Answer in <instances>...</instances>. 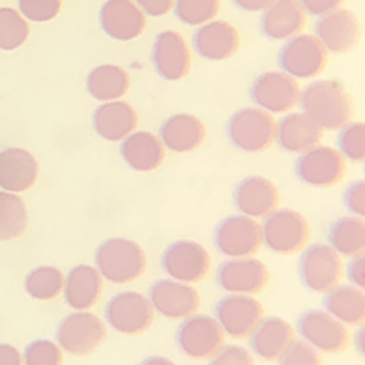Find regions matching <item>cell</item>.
Here are the masks:
<instances>
[{
  "label": "cell",
  "instance_id": "15",
  "mask_svg": "<svg viewBox=\"0 0 365 365\" xmlns=\"http://www.w3.org/2000/svg\"><path fill=\"white\" fill-rule=\"evenodd\" d=\"M264 309L255 296L229 294L215 307V320L220 322L225 335L235 339H247L255 331Z\"/></svg>",
  "mask_w": 365,
  "mask_h": 365
},
{
  "label": "cell",
  "instance_id": "13",
  "mask_svg": "<svg viewBox=\"0 0 365 365\" xmlns=\"http://www.w3.org/2000/svg\"><path fill=\"white\" fill-rule=\"evenodd\" d=\"M346 173V160L334 146L317 145L304 152L296 163V175L311 187H334L343 180Z\"/></svg>",
  "mask_w": 365,
  "mask_h": 365
},
{
  "label": "cell",
  "instance_id": "7",
  "mask_svg": "<svg viewBox=\"0 0 365 365\" xmlns=\"http://www.w3.org/2000/svg\"><path fill=\"white\" fill-rule=\"evenodd\" d=\"M225 331L210 315H191L182 320L176 343L178 349L191 360H210L225 346Z\"/></svg>",
  "mask_w": 365,
  "mask_h": 365
},
{
  "label": "cell",
  "instance_id": "1",
  "mask_svg": "<svg viewBox=\"0 0 365 365\" xmlns=\"http://www.w3.org/2000/svg\"><path fill=\"white\" fill-rule=\"evenodd\" d=\"M300 106L322 130H341L352 118L354 103L337 79H319L305 86Z\"/></svg>",
  "mask_w": 365,
  "mask_h": 365
},
{
  "label": "cell",
  "instance_id": "30",
  "mask_svg": "<svg viewBox=\"0 0 365 365\" xmlns=\"http://www.w3.org/2000/svg\"><path fill=\"white\" fill-rule=\"evenodd\" d=\"M120 154L131 169L150 173L160 169L165 160V146L161 139L150 131H133L122 140Z\"/></svg>",
  "mask_w": 365,
  "mask_h": 365
},
{
  "label": "cell",
  "instance_id": "16",
  "mask_svg": "<svg viewBox=\"0 0 365 365\" xmlns=\"http://www.w3.org/2000/svg\"><path fill=\"white\" fill-rule=\"evenodd\" d=\"M152 307L158 315L169 320H185L199 311L200 298L197 289L190 283L176 279L155 281L148 294Z\"/></svg>",
  "mask_w": 365,
  "mask_h": 365
},
{
  "label": "cell",
  "instance_id": "23",
  "mask_svg": "<svg viewBox=\"0 0 365 365\" xmlns=\"http://www.w3.org/2000/svg\"><path fill=\"white\" fill-rule=\"evenodd\" d=\"M38 160L25 148H6L0 152V187L8 193L29 191L38 180Z\"/></svg>",
  "mask_w": 365,
  "mask_h": 365
},
{
  "label": "cell",
  "instance_id": "31",
  "mask_svg": "<svg viewBox=\"0 0 365 365\" xmlns=\"http://www.w3.org/2000/svg\"><path fill=\"white\" fill-rule=\"evenodd\" d=\"M324 311L337 319L341 324L364 326L365 292L354 285H337L324 294Z\"/></svg>",
  "mask_w": 365,
  "mask_h": 365
},
{
  "label": "cell",
  "instance_id": "6",
  "mask_svg": "<svg viewBox=\"0 0 365 365\" xmlns=\"http://www.w3.org/2000/svg\"><path fill=\"white\" fill-rule=\"evenodd\" d=\"M155 317L148 296L135 290H122L109 300L106 307V324L116 334L140 335L148 331Z\"/></svg>",
  "mask_w": 365,
  "mask_h": 365
},
{
  "label": "cell",
  "instance_id": "44",
  "mask_svg": "<svg viewBox=\"0 0 365 365\" xmlns=\"http://www.w3.org/2000/svg\"><path fill=\"white\" fill-rule=\"evenodd\" d=\"M345 0H300V4L304 6V10L307 16L322 17L326 14H331V11L339 10L341 4Z\"/></svg>",
  "mask_w": 365,
  "mask_h": 365
},
{
  "label": "cell",
  "instance_id": "14",
  "mask_svg": "<svg viewBox=\"0 0 365 365\" xmlns=\"http://www.w3.org/2000/svg\"><path fill=\"white\" fill-rule=\"evenodd\" d=\"M161 266L170 279L193 285L208 275L212 259L208 250L199 242L180 240L167 247L161 259Z\"/></svg>",
  "mask_w": 365,
  "mask_h": 365
},
{
  "label": "cell",
  "instance_id": "40",
  "mask_svg": "<svg viewBox=\"0 0 365 365\" xmlns=\"http://www.w3.org/2000/svg\"><path fill=\"white\" fill-rule=\"evenodd\" d=\"M62 8V0H19V14L26 21L47 23L55 19Z\"/></svg>",
  "mask_w": 365,
  "mask_h": 365
},
{
  "label": "cell",
  "instance_id": "28",
  "mask_svg": "<svg viewBox=\"0 0 365 365\" xmlns=\"http://www.w3.org/2000/svg\"><path fill=\"white\" fill-rule=\"evenodd\" d=\"M160 139L165 150L185 154L197 150L206 139V128L199 116L180 113L173 115L161 125Z\"/></svg>",
  "mask_w": 365,
  "mask_h": 365
},
{
  "label": "cell",
  "instance_id": "34",
  "mask_svg": "<svg viewBox=\"0 0 365 365\" xmlns=\"http://www.w3.org/2000/svg\"><path fill=\"white\" fill-rule=\"evenodd\" d=\"M29 227L25 200L16 193L0 191V242L19 238Z\"/></svg>",
  "mask_w": 365,
  "mask_h": 365
},
{
  "label": "cell",
  "instance_id": "9",
  "mask_svg": "<svg viewBox=\"0 0 365 365\" xmlns=\"http://www.w3.org/2000/svg\"><path fill=\"white\" fill-rule=\"evenodd\" d=\"M343 272V257L337 255L328 244L309 245L300 259L302 283L319 294H328L341 285Z\"/></svg>",
  "mask_w": 365,
  "mask_h": 365
},
{
  "label": "cell",
  "instance_id": "42",
  "mask_svg": "<svg viewBox=\"0 0 365 365\" xmlns=\"http://www.w3.org/2000/svg\"><path fill=\"white\" fill-rule=\"evenodd\" d=\"M208 361V365H255L253 352L242 345H225Z\"/></svg>",
  "mask_w": 365,
  "mask_h": 365
},
{
  "label": "cell",
  "instance_id": "49",
  "mask_svg": "<svg viewBox=\"0 0 365 365\" xmlns=\"http://www.w3.org/2000/svg\"><path fill=\"white\" fill-rule=\"evenodd\" d=\"M140 365H176V364L173 360H169V358H165V356H150V358H146Z\"/></svg>",
  "mask_w": 365,
  "mask_h": 365
},
{
  "label": "cell",
  "instance_id": "32",
  "mask_svg": "<svg viewBox=\"0 0 365 365\" xmlns=\"http://www.w3.org/2000/svg\"><path fill=\"white\" fill-rule=\"evenodd\" d=\"M130 73L116 64H101L88 73L86 91L94 100L107 103V101L122 100L125 92L130 91Z\"/></svg>",
  "mask_w": 365,
  "mask_h": 365
},
{
  "label": "cell",
  "instance_id": "43",
  "mask_svg": "<svg viewBox=\"0 0 365 365\" xmlns=\"http://www.w3.org/2000/svg\"><path fill=\"white\" fill-rule=\"evenodd\" d=\"M345 205L349 212L356 217H364L365 215V182L358 180L349 185L345 193Z\"/></svg>",
  "mask_w": 365,
  "mask_h": 365
},
{
  "label": "cell",
  "instance_id": "50",
  "mask_svg": "<svg viewBox=\"0 0 365 365\" xmlns=\"http://www.w3.org/2000/svg\"><path fill=\"white\" fill-rule=\"evenodd\" d=\"M354 346H356V350L360 352V354H364V350H365V331H364V328H361V326H360V330H358L354 334Z\"/></svg>",
  "mask_w": 365,
  "mask_h": 365
},
{
  "label": "cell",
  "instance_id": "18",
  "mask_svg": "<svg viewBox=\"0 0 365 365\" xmlns=\"http://www.w3.org/2000/svg\"><path fill=\"white\" fill-rule=\"evenodd\" d=\"M152 62L163 79H184L191 70V51L184 36L176 31L161 32L152 47Z\"/></svg>",
  "mask_w": 365,
  "mask_h": 365
},
{
  "label": "cell",
  "instance_id": "12",
  "mask_svg": "<svg viewBox=\"0 0 365 365\" xmlns=\"http://www.w3.org/2000/svg\"><path fill=\"white\" fill-rule=\"evenodd\" d=\"M215 247L227 259L253 257L262 247L260 223L247 215H232L215 229Z\"/></svg>",
  "mask_w": 365,
  "mask_h": 365
},
{
  "label": "cell",
  "instance_id": "37",
  "mask_svg": "<svg viewBox=\"0 0 365 365\" xmlns=\"http://www.w3.org/2000/svg\"><path fill=\"white\" fill-rule=\"evenodd\" d=\"M221 10V0H176V17L190 26L210 23Z\"/></svg>",
  "mask_w": 365,
  "mask_h": 365
},
{
  "label": "cell",
  "instance_id": "47",
  "mask_svg": "<svg viewBox=\"0 0 365 365\" xmlns=\"http://www.w3.org/2000/svg\"><path fill=\"white\" fill-rule=\"evenodd\" d=\"M0 365H25L23 352L8 343H0Z\"/></svg>",
  "mask_w": 365,
  "mask_h": 365
},
{
  "label": "cell",
  "instance_id": "33",
  "mask_svg": "<svg viewBox=\"0 0 365 365\" xmlns=\"http://www.w3.org/2000/svg\"><path fill=\"white\" fill-rule=\"evenodd\" d=\"M331 250L341 257L356 259L365 253V221L364 217L345 215L335 221L330 229Z\"/></svg>",
  "mask_w": 365,
  "mask_h": 365
},
{
  "label": "cell",
  "instance_id": "3",
  "mask_svg": "<svg viewBox=\"0 0 365 365\" xmlns=\"http://www.w3.org/2000/svg\"><path fill=\"white\" fill-rule=\"evenodd\" d=\"M262 229V244L277 255H294L305 250L309 242L311 227L300 212L289 208H275L264 217Z\"/></svg>",
  "mask_w": 365,
  "mask_h": 365
},
{
  "label": "cell",
  "instance_id": "45",
  "mask_svg": "<svg viewBox=\"0 0 365 365\" xmlns=\"http://www.w3.org/2000/svg\"><path fill=\"white\" fill-rule=\"evenodd\" d=\"M145 16L161 17L167 16L175 8L176 0H133Z\"/></svg>",
  "mask_w": 365,
  "mask_h": 365
},
{
  "label": "cell",
  "instance_id": "26",
  "mask_svg": "<svg viewBox=\"0 0 365 365\" xmlns=\"http://www.w3.org/2000/svg\"><path fill=\"white\" fill-rule=\"evenodd\" d=\"M103 277L96 266L79 264L64 277L66 304L73 311H91L101 298Z\"/></svg>",
  "mask_w": 365,
  "mask_h": 365
},
{
  "label": "cell",
  "instance_id": "38",
  "mask_svg": "<svg viewBox=\"0 0 365 365\" xmlns=\"http://www.w3.org/2000/svg\"><path fill=\"white\" fill-rule=\"evenodd\" d=\"M339 152L345 160L361 161L365 160V125L364 122H349L341 128Z\"/></svg>",
  "mask_w": 365,
  "mask_h": 365
},
{
  "label": "cell",
  "instance_id": "5",
  "mask_svg": "<svg viewBox=\"0 0 365 365\" xmlns=\"http://www.w3.org/2000/svg\"><path fill=\"white\" fill-rule=\"evenodd\" d=\"M107 339V324L91 311H73L56 330V343L71 356H88Z\"/></svg>",
  "mask_w": 365,
  "mask_h": 365
},
{
  "label": "cell",
  "instance_id": "20",
  "mask_svg": "<svg viewBox=\"0 0 365 365\" xmlns=\"http://www.w3.org/2000/svg\"><path fill=\"white\" fill-rule=\"evenodd\" d=\"M361 34L360 19L354 11L339 10L326 14L317 23V38L328 53H346L358 43Z\"/></svg>",
  "mask_w": 365,
  "mask_h": 365
},
{
  "label": "cell",
  "instance_id": "2",
  "mask_svg": "<svg viewBox=\"0 0 365 365\" xmlns=\"http://www.w3.org/2000/svg\"><path fill=\"white\" fill-rule=\"evenodd\" d=\"M96 268L101 277L115 285H128L146 270V253L137 242L109 238L96 251Z\"/></svg>",
  "mask_w": 365,
  "mask_h": 365
},
{
  "label": "cell",
  "instance_id": "36",
  "mask_svg": "<svg viewBox=\"0 0 365 365\" xmlns=\"http://www.w3.org/2000/svg\"><path fill=\"white\" fill-rule=\"evenodd\" d=\"M31 34L29 21L17 10L0 8V49L14 51L19 49Z\"/></svg>",
  "mask_w": 365,
  "mask_h": 365
},
{
  "label": "cell",
  "instance_id": "10",
  "mask_svg": "<svg viewBox=\"0 0 365 365\" xmlns=\"http://www.w3.org/2000/svg\"><path fill=\"white\" fill-rule=\"evenodd\" d=\"M302 88L285 71H266L251 86V98L259 109L270 115H287L300 103Z\"/></svg>",
  "mask_w": 365,
  "mask_h": 365
},
{
  "label": "cell",
  "instance_id": "4",
  "mask_svg": "<svg viewBox=\"0 0 365 365\" xmlns=\"http://www.w3.org/2000/svg\"><path fill=\"white\" fill-rule=\"evenodd\" d=\"M275 128H277V122L274 115L259 107H247L230 116L227 133H229L230 143L238 150L259 154V152L268 150L275 143Z\"/></svg>",
  "mask_w": 365,
  "mask_h": 365
},
{
  "label": "cell",
  "instance_id": "29",
  "mask_svg": "<svg viewBox=\"0 0 365 365\" xmlns=\"http://www.w3.org/2000/svg\"><path fill=\"white\" fill-rule=\"evenodd\" d=\"M137 113L135 109L122 100L107 101L101 103L94 113L92 124L96 133L106 140H124L130 137L137 128Z\"/></svg>",
  "mask_w": 365,
  "mask_h": 365
},
{
  "label": "cell",
  "instance_id": "22",
  "mask_svg": "<svg viewBox=\"0 0 365 365\" xmlns=\"http://www.w3.org/2000/svg\"><path fill=\"white\" fill-rule=\"evenodd\" d=\"M324 130L317 124L311 116L302 113H287L275 128V143L290 154H304V152L320 145Z\"/></svg>",
  "mask_w": 365,
  "mask_h": 365
},
{
  "label": "cell",
  "instance_id": "24",
  "mask_svg": "<svg viewBox=\"0 0 365 365\" xmlns=\"http://www.w3.org/2000/svg\"><path fill=\"white\" fill-rule=\"evenodd\" d=\"M305 23H307V14L300 0H275L274 4L262 11L260 26L270 40L283 41L302 34Z\"/></svg>",
  "mask_w": 365,
  "mask_h": 365
},
{
  "label": "cell",
  "instance_id": "48",
  "mask_svg": "<svg viewBox=\"0 0 365 365\" xmlns=\"http://www.w3.org/2000/svg\"><path fill=\"white\" fill-rule=\"evenodd\" d=\"M275 0H235V4L244 11H264Z\"/></svg>",
  "mask_w": 365,
  "mask_h": 365
},
{
  "label": "cell",
  "instance_id": "27",
  "mask_svg": "<svg viewBox=\"0 0 365 365\" xmlns=\"http://www.w3.org/2000/svg\"><path fill=\"white\" fill-rule=\"evenodd\" d=\"M296 339V331L290 322L279 317H268L259 322L251 334L253 354L266 361H277Z\"/></svg>",
  "mask_w": 365,
  "mask_h": 365
},
{
  "label": "cell",
  "instance_id": "41",
  "mask_svg": "<svg viewBox=\"0 0 365 365\" xmlns=\"http://www.w3.org/2000/svg\"><path fill=\"white\" fill-rule=\"evenodd\" d=\"M277 365H324L319 350L307 345L305 341H292L285 354L277 360Z\"/></svg>",
  "mask_w": 365,
  "mask_h": 365
},
{
  "label": "cell",
  "instance_id": "46",
  "mask_svg": "<svg viewBox=\"0 0 365 365\" xmlns=\"http://www.w3.org/2000/svg\"><path fill=\"white\" fill-rule=\"evenodd\" d=\"M346 277L354 287L364 290L365 289V257H356L350 259L349 266H346Z\"/></svg>",
  "mask_w": 365,
  "mask_h": 365
},
{
  "label": "cell",
  "instance_id": "11",
  "mask_svg": "<svg viewBox=\"0 0 365 365\" xmlns=\"http://www.w3.org/2000/svg\"><path fill=\"white\" fill-rule=\"evenodd\" d=\"M298 334L302 341L319 350L320 354H341L350 345L349 328L324 309L304 313L298 320Z\"/></svg>",
  "mask_w": 365,
  "mask_h": 365
},
{
  "label": "cell",
  "instance_id": "39",
  "mask_svg": "<svg viewBox=\"0 0 365 365\" xmlns=\"http://www.w3.org/2000/svg\"><path fill=\"white\" fill-rule=\"evenodd\" d=\"M25 365H62L64 364V350L56 341L38 339L32 341L23 354Z\"/></svg>",
  "mask_w": 365,
  "mask_h": 365
},
{
  "label": "cell",
  "instance_id": "8",
  "mask_svg": "<svg viewBox=\"0 0 365 365\" xmlns=\"http://www.w3.org/2000/svg\"><path fill=\"white\" fill-rule=\"evenodd\" d=\"M281 70L298 79H315L328 66V51L313 34L290 38L279 53Z\"/></svg>",
  "mask_w": 365,
  "mask_h": 365
},
{
  "label": "cell",
  "instance_id": "25",
  "mask_svg": "<svg viewBox=\"0 0 365 365\" xmlns=\"http://www.w3.org/2000/svg\"><path fill=\"white\" fill-rule=\"evenodd\" d=\"M195 49L208 61H227L236 55L240 47V34L227 21H210L200 25L193 38Z\"/></svg>",
  "mask_w": 365,
  "mask_h": 365
},
{
  "label": "cell",
  "instance_id": "17",
  "mask_svg": "<svg viewBox=\"0 0 365 365\" xmlns=\"http://www.w3.org/2000/svg\"><path fill=\"white\" fill-rule=\"evenodd\" d=\"M270 281L268 266L259 259H229L217 270V283L229 294L255 296L266 289Z\"/></svg>",
  "mask_w": 365,
  "mask_h": 365
},
{
  "label": "cell",
  "instance_id": "19",
  "mask_svg": "<svg viewBox=\"0 0 365 365\" xmlns=\"http://www.w3.org/2000/svg\"><path fill=\"white\" fill-rule=\"evenodd\" d=\"M100 25L109 38L137 40L146 29V16L133 0H107L100 10Z\"/></svg>",
  "mask_w": 365,
  "mask_h": 365
},
{
  "label": "cell",
  "instance_id": "35",
  "mask_svg": "<svg viewBox=\"0 0 365 365\" xmlns=\"http://www.w3.org/2000/svg\"><path fill=\"white\" fill-rule=\"evenodd\" d=\"M64 277L66 275L55 266H38L26 275V294L40 302L55 300L64 290Z\"/></svg>",
  "mask_w": 365,
  "mask_h": 365
},
{
  "label": "cell",
  "instance_id": "21",
  "mask_svg": "<svg viewBox=\"0 0 365 365\" xmlns=\"http://www.w3.org/2000/svg\"><path fill=\"white\" fill-rule=\"evenodd\" d=\"M279 190L264 176H247L235 190V205L242 215L260 220L279 208Z\"/></svg>",
  "mask_w": 365,
  "mask_h": 365
}]
</instances>
